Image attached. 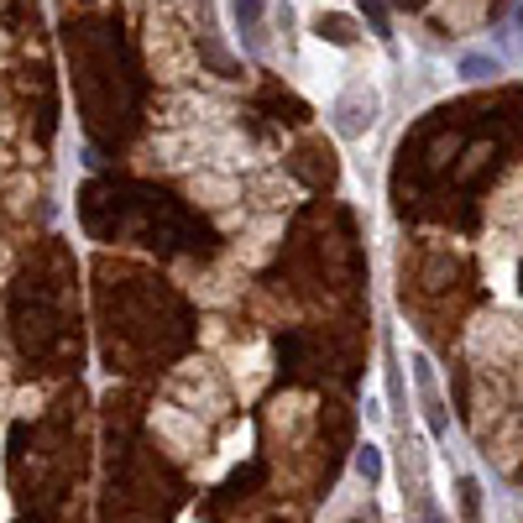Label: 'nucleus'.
I'll list each match as a JSON object with an SVG mask.
<instances>
[{
    "label": "nucleus",
    "mask_w": 523,
    "mask_h": 523,
    "mask_svg": "<svg viewBox=\"0 0 523 523\" xmlns=\"http://www.w3.org/2000/svg\"><path fill=\"white\" fill-rule=\"evenodd\" d=\"M456 74H461L466 84L497 79V74H503V58H497V53H487V48H471V53H461V58H456Z\"/></svg>",
    "instance_id": "nucleus-6"
},
{
    "label": "nucleus",
    "mask_w": 523,
    "mask_h": 523,
    "mask_svg": "<svg viewBox=\"0 0 523 523\" xmlns=\"http://www.w3.org/2000/svg\"><path fill=\"white\" fill-rule=\"evenodd\" d=\"M262 382H267V346H252L246 356H236V388L241 398H252Z\"/></svg>",
    "instance_id": "nucleus-5"
},
{
    "label": "nucleus",
    "mask_w": 523,
    "mask_h": 523,
    "mask_svg": "<svg viewBox=\"0 0 523 523\" xmlns=\"http://www.w3.org/2000/svg\"><path fill=\"white\" fill-rule=\"evenodd\" d=\"M231 16H236L241 37H257V27H262V0H231Z\"/></svg>",
    "instance_id": "nucleus-7"
},
{
    "label": "nucleus",
    "mask_w": 523,
    "mask_h": 523,
    "mask_svg": "<svg viewBox=\"0 0 523 523\" xmlns=\"http://www.w3.org/2000/svg\"><path fill=\"white\" fill-rule=\"evenodd\" d=\"M299 84H304V95H309V100L335 105V95L351 84V79H346V58H340L330 42L309 37V42H304V53H299Z\"/></svg>",
    "instance_id": "nucleus-1"
},
{
    "label": "nucleus",
    "mask_w": 523,
    "mask_h": 523,
    "mask_svg": "<svg viewBox=\"0 0 523 523\" xmlns=\"http://www.w3.org/2000/svg\"><path fill=\"white\" fill-rule=\"evenodd\" d=\"M372 116H377V89H367L361 79H351L335 95V105H330V121H335L340 136H361V131L372 126Z\"/></svg>",
    "instance_id": "nucleus-2"
},
{
    "label": "nucleus",
    "mask_w": 523,
    "mask_h": 523,
    "mask_svg": "<svg viewBox=\"0 0 523 523\" xmlns=\"http://www.w3.org/2000/svg\"><path fill=\"white\" fill-rule=\"evenodd\" d=\"M356 11L372 21V32H377V37H388L393 21H388V6H382V0H356Z\"/></svg>",
    "instance_id": "nucleus-9"
},
{
    "label": "nucleus",
    "mask_w": 523,
    "mask_h": 523,
    "mask_svg": "<svg viewBox=\"0 0 523 523\" xmlns=\"http://www.w3.org/2000/svg\"><path fill=\"white\" fill-rule=\"evenodd\" d=\"M173 398H189V403H194V414H199V398H204L210 419L225 408V388H220V377L210 372V361H189V367L173 377Z\"/></svg>",
    "instance_id": "nucleus-3"
},
{
    "label": "nucleus",
    "mask_w": 523,
    "mask_h": 523,
    "mask_svg": "<svg viewBox=\"0 0 523 523\" xmlns=\"http://www.w3.org/2000/svg\"><path fill=\"white\" fill-rule=\"evenodd\" d=\"M356 476H367V482H372V487L382 482V450H377L372 440H367V445H361V450H356Z\"/></svg>",
    "instance_id": "nucleus-8"
},
{
    "label": "nucleus",
    "mask_w": 523,
    "mask_h": 523,
    "mask_svg": "<svg viewBox=\"0 0 523 523\" xmlns=\"http://www.w3.org/2000/svg\"><path fill=\"white\" fill-rule=\"evenodd\" d=\"M152 429L157 435H168V445H173V456H194V450L204 445V424H199V414H184L178 403H163L152 414Z\"/></svg>",
    "instance_id": "nucleus-4"
},
{
    "label": "nucleus",
    "mask_w": 523,
    "mask_h": 523,
    "mask_svg": "<svg viewBox=\"0 0 523 523\" xmlns=\"http://www.w3.org/2000/svg\"><path fill=\"white\" fill-rule=\"evenodd\" d=\"M513 32H518V42H523V0L513 6Z\"/></svg>",
    "instance_id": "nucleus-10"
}]
</instances>
